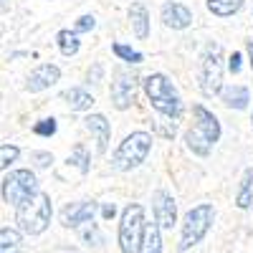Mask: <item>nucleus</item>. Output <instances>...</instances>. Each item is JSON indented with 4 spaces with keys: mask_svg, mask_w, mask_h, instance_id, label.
Instances as JSON below:
<instances>
[{
    "mask_svg": "<svg viewBox=\"0 0 253 253\" xmlns=\"http://www.w3.org/2000/svg\"><path fill=\"white\" fill-rule=\"evenodd\" d=\"M251 126H253V114H251Z\"/></svg>",
    "mask_w": 253,
    "mask_h": 253,
    "instance_id": "obj_34",
    "label": "nucleus"
},
{
    "mask_svg": "<svg viewBox=\"0 0 253 253\" xmlns=\"http://www.w3.org/2000/svg\"><path fill=\"white\" fill-rule=\"evenodd\" d=\"M33 132L38 137H53L56 134V119H41V122H36Z\"/></svg>",
    "mask_w": 253,
    "mask_h": 253,
    "instance_id": "obj_26",
    "label": "nucleus"
},
{
    "mask_svg": "<svg viewBox=\"0 0 253 253\" xmlns=\"http://www.w3.org/2000/svg\"><path fill=\"white\" fill-rule=\"evenodd\" d=\"M94 213H96V203L94 200H79V203H71V205L63 208L61 223L66 228H79L84 223H91Z\"/></svg>",
    "mask_w": 253,
    "mask_h": 253,
    "instance_id": "obj_11",
    "label": "nucleus"
},
{
    "mask_svg": "<svg viewBox=\"0 0 253 253\" xmlns=\"http://www.w3.org/2000/svg\"><path fill=\"white\" fill-rule=\"evenodd\" d=\"M0 190H3V203L18 208L23 200H28L38 193V180L31 170H13L3 177Z\"/></svg>",
    "mask_w": 253,
    "mask_h": 253,
    "instance_id": "obj_8",
    "label": "nucleus"
},
{
    "mask_svg": "<svg viewBox=\"0 0 253 253\" xmlns=\"http://www.w3.org/2000/svg\"><path fill=\"white\" fill-rule=\"evenodd\" d=\"M129 23H132V31L139 41H144L150 36V13L142 3H132L129 5Z\"/></svg>",
    "mask_w": 253,
    "mask_h": 253,
    "instance_id": "obj_15",
    "label": "nucleus"
},
{
    "mask_svg": "<svg viewBox=\"0 0 253 253\" xmlns=\"http://www.w3.org/2000/svg\"><path fill=\"white\" fill-rule=\"evenodd\" d=\"M144 94L150 99V104L167 119H180L182 114V99L177 94V89L172 86V81L167 79L165 74H150L144 81Z\"/></svg>",
    "mask_w": 253,
    "mask_h": 253,
    "instance_id": "obj_3",
    "label": "nucleus"
},
{
    "mask_svg": "<svg viewBox=\"0 0 253 253\" xmlns=\"http://www.w3.org/2000/svg\"><path fill=\"white\" fill-rule=\"evenodd\" d=\"M56 43H58V51L63 56H76L79 48H81V41H79V33L76 31H58Z\"/></svg>",
    "mask_w": 253,
    "mask_h": 253,
    "instance_id": "obj_22",
    "label": "nucleus"
},
{
    "mask_svg": "<svg viewBox=\"0 0 253 253\" xmlns=\"http://www.w3.org/2000/svg\"><path fill=\"white\" fill-rule=\"evenodd\" d=\"M94 28H96V18H94V15H81V18L76 20V26H74L76 33H89V31H94Z\"/></svg>",
    "mask_w": 253,
    "mask_h": 253,
    "instance_id": "obj_27",
    "label": "nucleus"
},
{
    "mask_svg": "<svg viewBox=\"0 0 253 253\" xmlns=\"http://www.w3.org/2000/svg\"><path fill=\"white\" fill-rule=\"evenodd\" d=\"M81 238L86 241V246H99V243H101V236H99V230H96L94 225L84 230V236H81Z\"/></svg>",
    "mask_w": 253,
    "mask_h": 253,
    "instance_id": "obj_28",
    "label": "nucleus"
},
{
    "mask_svg": "<svg viewBox=\"0 0 253 253\" xmlns=\"http://www.w3.org/2000/svg\"><path fill=\"white\" fill-rule=\"evenodd\" d=\"M236 205L241 210H248L253 205V167L243 172L241 177V185H238V193H236Z\"/></svg>",
    "mask_w": 253,
    "mask_h": 253,
    "instance_id": "obj_18",
    "label": "nucleus"
},
{
    "mask_svg": "<svg viewBox=\"0 0 253 253\" xmlns=\"http://www.w3.org/2000/svg\"><path fill=\"white\" fill-rule=\"evenodd\" d=\"M223 48L220 43H208V48L203 51L200 58V91L205 96H218L223 91Z\"/></svg>",
    "mask_w": 253,
    "mask_h": 253,
    "instance_id": "obj_7",
    "label": "nucleus"
},
{
    "mask_svg": "<svg viewBox=\"0 0 253 253\" xmlns=\"http://www.w3.org/2000/svg\"><path fill=\"white\" fill-rule=\"evenodd\" d=\"M18 155H20V150L15 144H3V147H0V167L8 170V167L18 160Z\"/></svg>",
    "mask_w": 253,
    "mask_h": 253,
    "instance_id": "obj_25",
    "label": "nucleus"
},
{
    "mask_svg": "<svg viewBox=\"0 0 253 253\" xmlns=\"http://www.w3.org/2000/svg\"><path fill=\"white\" fill-rule=\"evenodd\" d=\"M112 51H114L122 61H126V63H142V53L134 51V48H129V46H124V43H114Z\"/></svg>",
    "mask_w": 253,
    "mask_h": 253,
    "instance_id": "obj_24",
    "label": "nucleus"
},
{
    "mask_svg": "<svg viewBox=\"0 0 253 253\" xmlns=\"http://www.w3.org/2000/svg\"><path fill=\"white\" fill-rule=\"evenodd\" d=\"M89 162H91V160H89L86 147H84V144H76L74 150H71V155H69V165H74L79 172H84V175H86V172H89V167H91Z\"/></svg>",
    "mask_w": 253,
    "mask_h": 253,
    "instance_id": "obj_23",
    "label": "nucleus"
},
{
    "mask_svg": "<svg viewBox=\"0 0 253 253\" xmlns=\"http://www.w3.org/2000/svg\"><path fill=\"white\" fill-rule=\"evenodd\" d=\"M99 79H101V66L89 69V84H99Z\"/></svg>",
    "mask_w": 253,
    "mask_h": 253,
    "instance_id": "obj_32",
    "label": "nucleus"
},
{
    "mask_svg": "<svg viewBox=\"0 0 253 253\" xmlns=\"http://www.w3.org/2000/svg\"><path fill=\"white\" fill-rule=\"evenodd\" d=\"M218 139H220V122L215 119L213 112H208L205 107L195 104L193 107V126L185 132L187 150L198 157H205Z\"/></svg>",
    "mask_w": 253,
    "mask_h": 253,
    "instance_id": "obj_1",
    "label": "nucleus"
},
{
    "mask_svg": "<svg viewBox=\"0 0 253 253\" xmlns=\"http://www.w3.org/2000/svg\"><path fill=\"white\" fill-rule=\"evenodd\" d=\"M246 48H248V58H251L248 63H251V69H253V41H248V46H246Z\"/></svg>",
    "mask_w": 253,
    "mask_h": 253,
    "instance_id": "obj_33",
    "label": "nucleus"
},
{
    "mask_svg": "<svg viewBox=\"0 0 253 253\" xmlns=\"http://www.w3.org/2000/svg\"><path fill=\"white\" fill-rule=\"evenodd\" d=\"M51 215H53V205L51 198L46 193H38L28 200H23L15 208V223L18 228L23 230L26 236H41L46 233L48 225H51Z\"/></svg>",
    "mask_w": 253,
    "mask_h": 253,
    "instance_id": "obj_2",
    "label": "nucleus"
},
{
    "mask_svg": "<svg viewBox=\"0 0 253 253\" xmlns=\"http://www.w3.org/2000/svg\"><path fill=\"white\" fill-rule=\"evenodd\" d=\"M152 213H155V220L160 223L162 230L172 228L177 223V203L167 190H157L152 195Z\"/></svg>",
    "mask_w": 253,
    "mask_h": 253,
    "instance_id": "obj_10",
    "label": "nucleus"
},
{
    "mask_svg": "<svg viewBox=\"0 0 253 253\" xmlns=\"http://www.w3.org/2000/svg\"><path fill=\"white\" fill-rule=\"evenodd\" d=\"M61 99L69 104V109L71 112H84V109H91V104H94V96L86 91V89H81V86H71L61 94Z\"/></svg>",
    "mask_w": 253,
    "mask_h": 253,
    "instance_id": "obj_16",
    "label": "nucleus"
},
{
    "mask_svg": "<svg viewBox=\"0 0 253 253\" xmlns=\"http://www.w3.org/2000/svg\"><path fill=\"white\" fill-rule=\"evenodd\" d=\"M23 230L15 228H0V253H20V246H23Z\"/></svg>",
    "mask_w": 253,
    "mask_h": 253,
    "instance_id": "obj_19",
    "label": "nucleus"
},
{
    "mask_svg": "<svg viewBox=\"0 0 253 253\" xmlns=\"http://www.w3.org/2000/svg\"><path fill=\"white\" fill-rule=\"evenodd\" d=\"M243 8V0H208V10L218 18H230Z\"/></svg>",
    "mask_w": 253,
    "mask_h": 253,
    "instance_id": "obj_21",
    "label": "nucleus"
},
{
    "mask_svg": "<svg viewBox=\"0 0 253 253\" xmlns=\"http://www.w3.org/2000/svg\"><path fill=\"white\" fill-rule=\"evenodd\" d=\"M150 150H152V134H147V132H132V134H126L124 142L117 147L112 162H114L117 170L129 172V170H134V167H139L147 160Z\"/></svg>",
    "mask_w": 253,
    "mask_h": 253,
    "instance_id": "obj_6",
    "label": "nucleus"
},
{
    "mask_svg": "<svg viewBox=\"0 0 253 253\" xmlns=\"http://www.w3.org/2000/svg\"><path fill=\"white\" fill-rule=\"evenodd\" d=\"M114 215H117V208H114V205H109V203H107V205L101 208V218H104V220H112Z\"/></svg>",
    "mask_w": 253,
    "mask_h": 253,
    "instance_id": "obj_31",
    "label": "nucleus"
},
{
    "mask_svg": "<svg viewBox=\"0 0 253 253\" xmlns=\"http://www.w3.org/2000/svg\"><path fill=\"white\" fill-rule=\"evenodd\" d=\"M61 79V69L56 66V63H41L38 69L31 71V76L26 79V89L31 94H38V91H46L51 89L53 84Z\"/></svg>",
    "mask_w": 253,
    "mask_h": 253,
    "instance_id": "obj_12",
    "label": "nucleus"
},
{
    "mask_svg": "<svg viewBox=\"0 0 253 253\" xmlns=\"http://www.w3.org/2000/svg\"><path fill=\"white\" fill-rule=\"evenodd\" d=\"M220 96H223V104L228 109H246L248 107V101H251V96H248V89L246 86H238V84H230V86H225L223 91H220Z\"/></svg>",
    "mask_w": 253,
    "mask_h": 253,
    "instance_id": "obj_17",
    "label": "nucleus"
},
{
    "mask_svg": "<svg viewBox=\"0 0 253 253\" xmlns=\"http://www.w3.org/2000/svg\"><path fill=\"white\" fill-rule=\"evenodd\" d=\"M31 157H33L36 167H48V165L53 162V155H51V152H33Z\"/></svg>",
    "mask_w": 253,
    "mask_h": 253,
    "instance_id": "obj_29",
    "label": "nucleus"
},
{
    "mask_svg": "<svg viewBox=\"0 0 253 253\" xmlns=\"http://www.w3.org/2000/svg\"><path fill=\"white\" fill-rule=\"evenodd\" d=\"M84 126L94 134L96 139V152L104 155L109 147V139H112V124L107 122V117L104 114H89L86 119H84Z\"/></svg>",
    "mask_w": 253,
    "mask_h": 253,
    "instance_id": "obj_14",
    "label": "nucleus"
},
{
    "mask_svg": "<svg viewBox=\"0 0 253 253\" xmlns=\"http://www.w3.org/2000/svg\"><path fill=\"white\" fill-rule=\"evenodd\" d=\"M213 220H215V208L210 203H200L195 208H190L185 213V218H182V223H180V243H177V248L180 251L195 248L208 236Z\"/></svg>",
    "mask_w": 253,
    "mask_h": 253,
    "instance_id": "obj_4",
    "label": "nucleus"
},
{
    "mask_svg": "<svg viewBox=\"0 0 253 253\" xmlns=\"http://www.w3.org/2000/svg\"><path fill=\"white\" fill-rule=\"evenodd\" d=\"M139 253H162V228L160 223H147L144 230V241H142V251Z\"/></svg>",
    "mask_w": 253,
    "mask_h": 253,
    "instance_id": "obj_20",
    "label": "nucleus"
},
{
    "mask_svg": "<svg viewBox=\"0 0 253 253\" xmlns=\"http://www.w3.org/2000/svg\"><path fill=\"white\" fill-rule=\"evenodd\" d=\"M241 61H243V58H241V53H238V51H233V56L228 58V69L233 71V74H238V71H241Z\"/></svg>",
    "mask_w": 253,
    "mask_h": 253,
    "instance_id": "obj_30",
    "label": "nucleus"
},
{
    "mask_svg": "<svg viewBox=\"0 0 253 253\" xmlns=\"http://www.w3.org/2000/svg\"><path fill=\"white\" fill-rule=\"evenodd\" d=\"M137 86H139V79L132 74V71H126V69H117L114 71V81H112V104L124 112V109H129L134 99H137Z\"/></svg>",
    "mask_w": 253,
    "mask_h": 253,
    "instance_id": "obj_9",
    "label": "nucleus"
},
{
    "mask_svg": "<svg viewBox=\"0 0 253 253\" xmlns=\"http://www.w3.org/2000/svg\"><path fill=\"white\" fill-rule=\"evenodd\" d=\"M162 23L167 28H172V31H185L190 23H193V13H190V8H185L182 3H165L162 5Z\"/></svg>",
    "mask_w": 253,
    "mask_h": 253,
    "instance_id": "obj_13",
    "label": "nucleus"
},
{
    "mask_svg": "<svg viewBox=\"0 0 253 253\" xmlns=\"http://www.w3.org/2000/svg\"><path fill=\"white\" fill-rule=\"evenodd\" d=\"M144 230H147L144 208L139 203L126 205L122 218H119V233H117L119 251L122 253H139L142 251V241H144Z\"/></svg>",
    "mask_w": 253,
    "mask_h": 253,
    "instance_id": "obj_5",
    "label": "nucleus"
}]
</instances>
